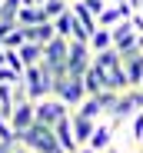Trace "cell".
<instances>
[{
	"instance_id": "cell-12",
	"label": "cell",
	"mask_w": 143,
	"mask_h": 153,
	"mask_svg": "<svg viewBox=\"0 0 143 153\" xmlns=\"http://www.w3.org/2000/svg\"><path fill=\"white\" fill-rule=\"evenodd\" d=\"M133 17V7L130 4H107V10L97 17V23L100 27H116L120 20H130Z\"/></svg>"
},
{
	"instance_id": "cell-14",
	"label": "cell",
	"mask_w": 143,
	"mask_h": 153,
	"mask_svg": "<svg viewBox=\"0 0 143 153\" xmlns=\"http://www.w3.org/2000/svg\"><path fill=\"white\" fill-rule=\"evenodd\" d=\"M70 123H73V137H77L80 146L93 137V126H97V120H90V117H83V113H77V110H70Z\"/></svg>"
},
{
	"instance_id": "cell-16",
	"label": "cell",
	"mask_w": 143,
	"mask_h": 153,
	"mask_svg": "<svg viewBox=\"0 0 143 153\" xmlns=\"http://www.w3.org/2000/svg\"><path fill=\"white\" fill-rule=\"evenodd\" d=\"M20 50V57H23V63L27 67H33V63H43V43H37V40H27L23 47H17Z\"/></svg>"
},
{
	"instance_id": "cell-19",
	"label": "cell",
	"mask_w": 143,
	"mask_h": 153,
	"mask_svg": "<svg viewBox=\"0 0 143 153\" xmlns=\"http://www.w3.org/2000/svg\"><path fill=\"white\" fill-rule=\"evenodd\" d=\"M23 43H27V33H23V27L17 23V27L4 37V47H13V50H17V47H23Z\"/></svg>"
},
{
	"instance_id": "cell-1",
	"label": "cell",
	"mask_w": 143,
	"mask_h": 153,
	"mask_svg": "<svg viewBox=\"0 0 143 153\" xmlns=\"http://www.w3.org/2000/svg\"><path fill=\"white\" fill-rule=\"evenodd\" d=\"M20 143L23 146H30L33 153H63L60 143H57V133H53V126H47V123H33L30 130H23L20 133Z\"/></svg>"
},
{
	"instance_id": "cell-29",
	"label": "cell",
	"mask_w": 143,
	"mask_h": 153,
	"mask_svg": "<svg viewBox=\"0 0 143 153\" xmlns=\"http://www.w3.org/2000/svg\"><path fill=\"white\" fill-rule=\"evenodd\" d=\"M140 87H143V80H140Z\"/></svg>"
},
{
	"instance_id": "cell-23",
	"label": "cell",
	"mask_w": 143,
	"mask_h": 153,
	"mask_svg": "<svg viewBox=\"0 0 143 153\" xmlns=\"http://www.w3.org/2000/svg\"><path fill=\"white\" fill-rule=\"evenodd\" d=\"M127 4H130L133 10H143V0H127Z\"/></svg>"
},
{
	"instance_id": "cell-27",
	"label": "cell",
	"mask_w": 143,
	"mask_h": 153,
	"mask_svg": "<svg viewBox=\"0 0 143 153\" xmlns=\"http://www.w3.org/2000/svg\"><path fill=\"white\" fill-rule=\"evenodd\" d=\"M140 150H143V140H140Z\"/></svg>"
},
{
	"instance_id": "cell-2",
	"label": "cell",
	"mask_w": 143,
	"mask_h": 153,
	"mask_svg": "<svg viewBox=\"0 0 143 153\" xmlns=\"http://www.w3.org/2000/svg\"><path fill=\"white\" fill-rule=\"evenodd\" d=\"M23 87H27L30 100H43V97H50L53 93V70L47 67V63H33L23 70Z\"/></svg>"
},
{
	"instance_id": "cell-6",
	"label": "cell",
	"mask_w": 143,
	"mask_h": 153,
	"mask_svg": "<svg viewBox=\"0 0 143 153\" xmlns=\"http://www.w3.org/2000/svg\"><path fill=\"white\" fill-rule=\"evenodd\" d=\"M93 63V50L87 40H70V53H67V70L73 76H83V70Z\"/></svg>"
},
{
	"instance_id": "cell-21",
	"label": "cell",
	"mask_w": 143,
	"mask_h": 153,
	"mask_svg": "<svg viewBox=\"0 0 143 153\" xmlns=\"http://www.w3.org/2000/svg\"><path fill=\"white\" fill-rule=\"evenodd\" d=\"M17 80H23V76L13 70V67H7V63H0V83H17Z\"/></svg>"
},
{
	"instance_id": "cell-13",
	"label": "cell",
	"mask_w": 143,
	"mask_h": 153,
	"mask_svg": "<svg viewBox=\"0 0 143 153\" xmlns=\"http://www.w3.org/2000/svg\"><path fill=\"white\" fill-rule=\"evenodd\" d=\"M107 70L103 67H97V63H90L87 70H83V87H87V93H100V90H107Z\"/></svg>"
},
{
	"instance_id": "cell-11",
	"label": "cell",
	"mask_w": 143,
	"mask_h": 153,
	"mask_svg": "<svg viewBox=\"0 0 143 153\" xmlns=\"http://www.w3.org/2000/svg\"><path fill=\"white\" fill-rule=\"evenodd\" d=\"M53 133H57V143H60V150L63 153H73L80 143H77V137H73V123H70V113L63 117V120H57L53 123Z\"/></svg>"
},
{
	"instance_id": "cell-9",
	"label": "cell",
	"mask_w": 143,
	"mask_h": 153,
	"mask_svg": "<svg viewBox=\"0 0 143 153\" xmlns=\"http://www.w3.org/2000/svg\"><path fill=\"white\" fill-rule=\"evenodd\" d=\"M110 33H113V47L120 50V53H127V50H133L136 47V27H133V20H120L116 27H110Z\"/></svg>"
},
{
	"instance_id": "cell-4",
	"label": "cell",
	"mask_w": 143,
	"mask_h": 153,
	"mask_svg": "<svg viewBox=\"0 0 143 153\" xmlns=\"http://www.w3.org/2000/svg\"><path fill=\"white\" fill-rule=\"evenodd\" d=\"M53 97H60L63 103L70 107H80V100L87 97V87H83V76H73V73H60L53 76Z\"/></svg>"
},
{
	"instance_id": "cell-22",
	"label": "cell",
	"mask_w": 143,
	"mask_h": 153,
	"mask_svg": "<svg viewBox=\"0 0 143 153\" xmlns=\"http://www.w3.org/2000/svg\"><path fill=\"white\" fill-rule=\"evenodd\" d=\"M73 153H97V150H93V146H87V143H83V146H77Z\"/></svg>"
},
{
	"instance_id": "cell-15",
	"label": "cell",
	"mask_w": 143,
	"mask_h": 153,
	"mask_svg": "<svg viewBox=\"0 0 143 153\" xmlns=\"http://www.w3.org/2000/svg\"><path fill=\"white\" fill-rule=\"evenodd\" d=\"M43 20H50L43 13V4H27V7L17 10V23L20 27H33V23H43Z\"/></svg>"
},
{
	"instance_id": "cell-30",
	"label": "cell",
	"mask_w": 143,
	"mask_h": 153,
	"mask_svg": "<svg viewBox=\"0 0 143 153\" xmlns=\"http://www.w3.org/2000/svg\"><path fill=\"white\" fill-rule=\"evenodd\" d=\"M136 153H143V150H136Z\"/></svg>"
},
{
	"instance_id": "cell-28",
	"label": "cell",
	"mask_w": 143,
	"mask_h": 153,
	"mask_svg": "<svg viewBox=\"0 0 143 153\" xmlns=\"http://www.w3.org/2000/svg\"><path fill=\"white\" fill-rule=\"evenodd\" d=\"M103 153H113V150H103Z\"/></svg>"
},
{
	"instance_id": "cell-17",
	"label": "cell",
	"mask_w": 143,
	"mask_h": 153,
	"mask_svg": "<svg viewBox=\"0 0 143 153\" xmlns=\"http://www.w3.org/2000/svg\"><path fill=\"white\" fill-rule=\"evenodd\" d=\"M113 47V33H110V27H97L90 33V50L93 53H100V50H110Z\"/></svg>"
},
{
	"instance_id": "cell-18",
	"label": "cell",
	"mask_w": 143,
	"mask_h": 153,
	"mask_svg": "<svg viewBox=\"0 0 143 153\" xmlns=\"http://www.w3.org/2000/svg\"><path fill=\"white\" fill-rule=\"evenodd\" d=\"M123 126H127L130 140H133V143L140 146V140H143V110H140V113H133V117H130V120H127Z\"/></svg>"
},
{
	"instance_id": "cell-24",
	"label": "cell",
	"mask_w": 143,
	"mask_h": 153,
	"mask_svg": "<svg viewBox=\"0 0 143 153\" xmlns=\"http://www.w3.org/2000/svg\"><path fill=\"white\" fill-rule=\"evenodd\" d=\"M136 47H140V50H143V33H140V37H136Z\"/></svg>"
},
{
	"instance_id": "cell-8",
	"label": "cell",
	"mask_w": 143,
	"mask_h": 153,
	"mask_svg": "<svg viewBox=\"0 0 143 153\" xmlns=\"http://www.w3.org/2000/svg\"><path fill=\"white\" fill-rule=\"evenodd\" d=\"M67 53H70V37H53L50 43H43V63L47 67H63L67 63Z\"/></svg>"
},
{
	"instance_id": "cell-20",
	"label": "cell",
	"mask_w": 143,
	"mask_h": 153,
	"mask_svg": "<svg viewBox=\"0 0 143 153\" xmlns=\"http://www.w3.org/2000/svg\"><path fill=\"white\" fill-rule=\"evenodd\" d=\"M67 7H70V0H43V13L50 17V20H53V17H60Z\"/></svg>"
},
{
	"instance_id": "cell-10",
	"label": "cell",
	"mask_w": 143,
	"mask_h": 153,
	"mask_svg": "<svg viewBox=\"0 0 143 153\" xmlns=\"http://www.w3.org/2000/svg\"><path fill=\"white\" fill-rule=\"evenodd\" d=\"M120 57H123V70L130 76V87H140V80H143V50L133 47V50H127Z\"/></svg>"
},
{
	"instance_id": "cell-7",
	"label": "cell",
	"mask_w": 143,
	"mask_h": 153,
	"mask_svg": "<svg viewBox=\"0 0 143 153\" xmlns=\"http://www.w3.org/2000/svg\"><path fill=\"white\" fill-rule=\"evenodd\" d=\"M33 123H37V103H33V100H23V103H17L10 110V126H13L17 133L30 130Z\"/></svg>"
},
{
	"instance_id": "cell-25",
	"label": "cell",
	"mask_w": 143,
	"mask_h": 153,
	"mask_svg": "<svg viewBox=\"0 0 143 153\" xmlns=\"http://www.w3.org/2000/svg\"><path fill=\"white\" fill-rule=\"evenodd\" d=\"M110 4H127V0H110Z\"/></svg>"
},
{
	"instance_id": "cell-26",
	"label": "cell",
	"mask_w": 143,
	"mask_h": 153,
	"mask_svg": "<svg viewBox=\"0 0 143 153\" xmlns=\"http://www.w3.org/2000/svg\"><path fill=\"white\" fill-rule=\"evenodd\" d=\"M4 146H10V143H4V140H0V150H4Z\"/></svg>"
},
{
	"instance_id": "cell-3",
	"label": "cell",
	"mask_w": 143,
	"mask_h": 153,
	"mask_svg": "<svg viewBox=\"0 0 143 153\" xmlns=\"http://www.w3.org/2000/svg\"><path fill=\"white\" fill-rule=\"evenodd\" d=\"M143 110V87H127V90H120L116 93V100H113V107H110V113L107 117H113L116 123H127L133 113H140Z\"/></svg>"
},
{
	"instance_id": "cell-5",
	"label": "cell",
	"mask_w": 143,
	"mask_h": 153,
	"mask_svg": "<svg viewBox=\"0 0 143 153\" xmlns=\"http://www.w3.org/2000/svg\"><path fill=\"white\" fill-rule=\"evenodd\" d=\"M33 103H37V120L40 123H47V126H53L57 120H63L70 110H73V107H70V103H63V100L60 97H43V100H33Z\"/></svg>"
}]
</instances>
